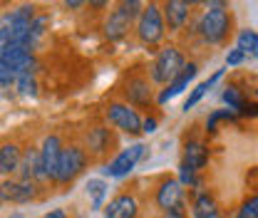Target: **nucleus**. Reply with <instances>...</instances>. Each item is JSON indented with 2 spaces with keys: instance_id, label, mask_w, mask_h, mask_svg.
Returning <instances> with one entry per match:
<instances>
[{
  "instance_id": "obj_21",
  "label": "nucleus",
  "mask_w": 258,
  "mask_h": 218,
  "mask_svg": "<svg viewBox=\"0 0 258 218\" xmlns=\"http://www.w3.org/2000/svg\"><path fill=\"white\" fill-rule=\"evenodd\" d=\"M233 218H258V193L246 196L241 201V206L236 208V216Z\"/></svg>"
},
{
  "instance_id": "obj_20",
  "label": "nucleus",
  "mask_w": 258,
  "mask_h": 218,
  "mask_svg": "<svg viewBox=\"0 0 258 218\" xmlns=\"http://www.w3.org/2000/svg\"><path fill=\"white\" fill-rule=\"evenodd\" d=\"M236 47L246 55V57H258V32H253L251 28L248 30H241L236 35Z\"/></svg>"
},
{
  "instance_id": "obj_7",
  "label": "nucleus",
  "mask_w": 258,
  "mask_h": 218,
  "mask_svg": "<svg viewBox=\"0 0 258 218\" xmlns=\"http://www.w3.org/2000/svg\"><path fill=\"white\" fill-rule=\"evenodd\" d=\"M142 10H144V5H142V3H137V0L119 3V5L109 13L107 23H104V35H107L109 40H122V37L132 30V23H134V20H139Z\"/></svg>"
},
{
  "instance_id": "obj_19",
  "label": "nucleus",
  "mask_w": 258,
  "mask_h": 218,
  "mask_svg": "<svg viewBox=\"0 0 258 218\" xmlns=\"http://www.w3.org/2000/svg\"><path fill=\"white\" fill-rule=\"evenodd\" d=\"M221 75H224V69H216V72H214L209 80H204L201 85H196V87H194V92L189 94V97H186V102H184V112H189L191 107H196V104H199V99L209 92V90H211L216 82H219V77H221Z\"/></svg>"
},
{
  "instance_id": "obj_16",
  "label": "nucleus",
  "mask_w": 258,
  "mask_h": 218,
  "mask_svg": "<svg viewBox=\"0 0 258 218\" xmlns=\"http://www.w3.org/2000/svg\"><path fill=\"white\" fill-rule=\"evenodd\" d=\"M23 156H25V149H20L18 141H3V149H0V171H3V176L18 171L20 164H23Z\"/></svg>"
},
{
  "instance_id": "obj_10",
  "label": "nucleus",
  "mask_w": 258,
  "mask_h": 218,
  "mask_svg": "<svg viewBox=\"0 0 258 218\" xmlns=\"http://www.w3.org/2000/svg\"><path fill=\"white\" fill-rule=\"evenodd\" d=\"M37 181H25V179H5L3 186H0V196L3 201L8 203H30L37 201Z\"/></svg>"
},
{
  "instance_id": "obj_31",
  "label": "nucleus",
  "mask_w": 258,
  "mask_h": 218,
  "mask_svg": "<svg viewBox=\"0 0 258 218\" xmlns=\"http://www.w3.org/2000/svg\"><path fill=\"white\" fill-rule=\"evenodd\" d=\"M42 218H67V213H64L62 208H55V211H50V213H45Z\"/></svg>"
},
{
  "instance_id": "obj_4",
  "label": "nucleus",
  "mask_w": 258,
  "mask_h": 218,
  "mask_svg": "<svg viewBox=\"0 0 258 218\" xmlns=\"http://www.w3.org/2000/svg\"><path fill=\"white\" fill-rule=\"evenodd\" d=\"M184 67H186L184 52H181L179 47H174V45H166V47H161L159 52H157L154 62L149 67L152 82H154V85H171V82L181 75Z\"/></svg>"
},
{
  "instance_id": "obj_6",
  "label": "nucleus",
  "mask_w": 258,
  "mask_h": 218,
  "mask_svg": "<svg viewBox=\"0 0 258 218\" xmlns=\"http://www.w3.org/2000/svg\"><path fill=\"white\" fill-rule=\"evenodd\" d=\"M104 117L112 126H117L119 131H124L129 136H139L144 131V119L139 117V112L122 99H112L104 107Z\"/></svg>"
},
{
  "instance_id": "obj_12",
  "label": "nucleus",
  "mask_w": 258,
  "mask_h": 218,
  "mask_svg": "<svg viewBox=\"0 0 258 218\" xmlns=\"http://www.w3.org/2000/svg\"><path fill=\"white\" fill-rule=\"evenodd\" d=\"M62 152H64V147H62V141H60V136H57V134H50V136L42 141L40 154H42V166H45V174H47L50 184H55V181H57Z\"/></svg>"
},
{
  "instance_id": "obj_24",
  "label": "nucleus",
  "mask_w": 258,
  "mask_h": 218,
  "mask_svg": "<svg viewBox=\"0 0 258 218\" xmlns=\"http://www.w3.org/2000/svg\"><path fill=\"white\" fill-rule=\"evenodd\" d=\"M90 193H92V206L99 208V203H102V198H104V193H107V184L99 181V179L90 181Z\"/></svg>"
},
{
  "instance_id": "obj_13",
  "label": "nucleus",
  "mask_w": 258,
  "mask_h": 218,
  "mask_svg": "<svg viewBox=\"0 0 258 218\" xmlns=\"http://www.w3.org/2000/svg\"><path fill=\"white\" fill-rule=\"evenodd\" d=\"M144 149H147L144 144H134V147H129V149H124L122 154L114 156L102 171H104L107 176H114V179H117V176H124V174H129V171L137 166V161L144 156Z\"/></svg>"
},
{
  "instance_id": "obj_8",
  "label": "nucleus",
  "mask_w": 258,
  "mask_h": 218,
  "mask_svg": "<svg viewBox=\"0 0 258 218\" xmlns=\"http://www.w3.org/2000/svg\"><path fill=\"white\" fill-rule=\"evenodd\" d=\"M87 164H90V156H87V152H85V147H80V144H70V147H64L62 159H60V174H57L55 186L67 188L70 184H75V179L87 169Z\"/></svg>"
},
{
  "instance_id": "obj_25",
  "label": "nucleus",
  "mask_w": 258,
  "mask_h": 218,
  "mask_svg": "<svg viewBox=\"0 0 258 218\" xmlns=\"http://www.w3.org/2000/svg\"><path fill=\"white\" fill-rule=\"evenodd\" d=\"M221 119H233V112H228V109H219V112H214V114L206 119V131H214L216 124H219Z\"/></svg>"
},
{
  "instance_id": "obj_27",
  "label": "nucleus",
  "mask_w": 258,
  "mask_h": 218,
  "mask_svg": "<svg viewBox=\"0 0 258 218\" xmlns=\"http://www.w3.org/2000/svg\"><path fill=\"white\" fill-rule=\"evenodd\" d=\"M246 60V55L238 50V47H233V50H228V55H226V64L228 67H236V64H241Z\"/></svg>"
},
{
  "instance_id": "obj_18",
  "label": "nucleus",
  "mask_w": 258,
  "mask_h": 218,
  "mask_svg": "<svg viewBox=\"0 0 258 218\" xmlns=\"http://www.w3.org/2000/svg\"><path fill=\"white\" fill-rule=\"evenodd\" d=\"M194 218H221V208L209 191H201L194 198Z\"/></svg>"
},
{
  "instance_id": "obj_32",
  "label": "nucleus",
  "mask_w": 258,
  "mask_h": 218,
  "mask_svg": "<svg viewBox=\"0 0 258 218\" xmlns=\"http://www.w3.org/2000/svg\"><path fill=\"white\" fill-rule=\"evenodd\" d=\"M256 97H258V90H256Z\"/></svg>"
},
{
  "instance_id": "obj_30",
  "label": "nucleus",
  "mask_w": 258,
  "mask_h": 218,
  "mask_svg": "<svg viewBox=\"0 0 258 218\" xmlns=\"http://www.w3.org/2000/svg\"><path fill=\"white\" fill-rule=\"evenodd\" d=\"M152 131H157V119L154 117H147L144 119V134H152Z\"/></svg>"
},
{
  "instance_id": "obj_29",
  "label": "nucleus",
  "mask_w": 258,
  "mask_h": 218,
  "mask_svg": "<svg viewBox=\"0 0 258 218\" xmlns=\"http://www.w3.org/2000/svg\"><path fill=\"white\" fill-rule=\"evenodd\" d=\"M161 218H186V206H181V208H174V211H164Z\"/></svg>"
},
{
  "instance_id": "obj_3",
  "label": "nucleus",
  "mask_w": 258,
  "mask_h": 218,
  "mask_svg": "<svg viewBox=\"0 0 258 218\" xmlns=\"http://www.w3.org/2000/svg\"><path fill=\"white\" fill-rule=\"evenodd\" d=\"M164 35H166V23H164V15H161V5H157V3L144 5V10H142V15L137 20V40H139V45L154 50L164 40Z\"/></svg>"
},
{
  "instance_id": "obj_28",
  "label": "nucleus",
  "mask_w": 258,
  "mask_h": 218,
  "mask_svg": "<svg viewBox=\"0 0 258 218\" xmlns=\"http://www.w3.org/2000/svg\"><path fill=\"white\" fill-rule=\"evenodd\" d=\"M0 80H3V90H8L15 82V72L10 67H0Z\"/></svg>"
},
{
  "instance_id": "obj_26",
  "label": "nucleus",
  "mask_w": 258,
  "mask_h": 218,
  "mask_svg": "<svg viewBox=\"0 0 258 218\" xmlns=\"http://www.w3.org/2000/svg\"><path fill=\"white\" fill-rule=\"evenodd\" d=\"M18 87L23 94H35V90H37V85L30 75H18Z\"/></svg>"
},
{
  "instance_id": "obj_15",
  "label": "nucleus",
  "mask_w": 258,
  "mask_h": 218,
  "mask_svg": "<svg viewBox=\"0 0 258 218\" xmlns=\"http://www.w3.org/2000/svg\"><path fill=\"white\" fill-rule=\"evenodd\" d=\"M189 13H191V3H184V0L161 3V15H164V23H166L169 32L181 30L186 25V20H189Z\"/></svg>"
},
{
  "instance_id": "obj_9",
  "label": "nucleus",
  "mask_w": 258,
  "mask_h": 218,
  "mask_svg": "<svg viewBox=\"0 0 258 218\" xmlns=\"http://www.w3.org/2000/svg\"><path fill=\"white\" fill-rule=\"evenodd\" d=\"M154 206L159 208L161 213L186 206V201H184V188H181V184H179L174 176H161L159 179V184L154 188Z\"/></svg>"
},
{
  "instance_id": "obj_23",
  "label": "nucleus",
  "mask_w": 258,
  "mask_h": 218,
  "mask_svg": "<svg viewBox=\"0 0 258 218\" xmlns=\"http://www.w3.org/2000/svg\"><path fill=\"white\" fill-rule=\"evenodd\" d=\"M47 23H50V15H37L35 20H32L30 25V45L35 47V42L45 35V28H47Z\"/></svg>"
},
{
  "instance_id": "obj_11",
  "label": "nucleus",
  "mask_w": 258,
  "mask_h": 218,
  "mask_svg": "<svg viewBox=\"0 0 258 218\" xmlns=\"http://www.w3.org/2000/svg\"><path fill=\"white\" fill-rule=\"evenodd\" d=\"M139 216V198L134 191H119L107 206H104V218H137Z\"/></svg>"
},
{
  "instance_id": "obj_2",
  "label": "nucleus",
  "mask_w": 258,
  "mask_h": 218,
  "mask_svg": "<svg viewBox=\"0 0 258 218\" xmlns=\"http://www.w3.org/2000/svg\"><path fill=\"white\" fill-rule=\"evenodd\" d=\"M152 85H154L152 75H147L142 64H134V67H129L127 72L122 75L117 92L122 97V102L132 104L134 109H152V104H154Z\"/></svg>"
},
{
  "instance_id": "obj_5",
  "label": "nucleus",
  "mask_w": 258,
  "mask_h": 218,
  "mask_svg": "<svg viewBox=\"0 0 258 218\" xmlns=\"http://www.w3.org/2000/svg\"><path fill=\"white\" fill-rule=\"evenodd\" d=\"M117 149V134L104 124H92L85 134V152L90 156V164H109L107 156Z\"/></svg>"
},
{
  "instance_id": "obj_14",
  "label": "nucleus",
  "mask_w": 258,
  "mask_h": 218,
  "mask_svg": "<svg viewBox=\"0 0 258 218\" xmlns=\"http://www.w3.org/2000/svg\"><path fill=\"white\" fill-rule=\"evenodd\" d=\"M206 164H209V149H206V144H204L196 134H189V136L184 139L181 166H184V169H191V171H201Z\"/></svg>"
},
{
  "instance_id": "obj_17",
  "label": "nucleus",
  "mask_w": 258,
  "mask_h": 218,
  "mask_svg": "<svg viewBox=\"0 0 258 218\" xmlns=\"http://www.w3.org/2000/svg\"><path fill=\"white\" fill-rule=\"evenodd\" d=\"M196 72H199V64L196 62H189L184 69H181V75L171 82V85H166V90H161V94L157 97V102L164 104L166 99H171V97H176V94H181L186 87H189V82H191L194 77H196Z\"/></svg>"
},
{
  "instance_id": "obj_1",
  "label": "nucleus",
  "mask_w": 258,
  "mask_h": 218,
  "mask_svg": "<svg viewBox=\"0 0 258 218\" xmlns=\"http://www.w3.org/2000/svg\"><path fill=\"white\" fill-rule=\"evenodd\" d=\"M206 13L201 15L199 20V35L206 45H216V47H224L231 42V35L236 28V20H233V13L226 3H204Z\"/></svg>"
},
{
  "instance_id": "obj_22",
  "label": "nucleus",
  "mask_w": 258,
  "mask_h": 218,
  "mask_svg": "<svg viewBox=\"0 0 258 218\" xmlns=\"http://www.w3.org/2000/svg\"><path fill=\"white\" fill-rule=\"evenodd\" d=\"M224 102L231 109H236V112H243V109H246V99L241 97L238 87H233V85H228L224 90Z\"/></svg>"
}]
</instances>
